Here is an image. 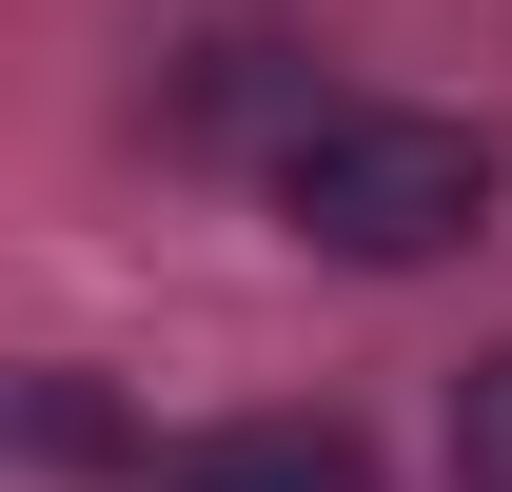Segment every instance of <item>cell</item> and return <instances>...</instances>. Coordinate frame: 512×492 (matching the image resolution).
<instances>
[{
    "instance_id": "obj_1",
    "label": "cell",
    "mask_w": 512,
    "mask_h": 492,
    "mask_svg": "<svg viewBox=\"0 0 512 492\" xmlns=\"http://www.w3.org/2000/svg\"><path fill=\"white\" fill-rule=\"evenodd\" d=\"M276 217L355 276H414V256L493 237V138L434 119V99H316V119L276 138Z\"/></svg>"
},
{
    "instance_id": "obj_2",
    "label": "cell",
    "mask_w": 512,
    "mask_h": 492,
    "mask_svg": "<svg viewBox=\"0 0 512 492\" xmlns=\"http://www.w3.org/2000/svg\"><path fill=\"white\" fill-rule=\"evenodd\" d=\"M158 492H375V453H355L335 414H237V433H197Z\"/></svg>"
},
{
    "instance_id": "obj_3",
    "label": "cell",
    "mask_w": 512,
    "mask_h": 492,
    "mask_svg": "<svg viewBox=\"0 0 512 492\" xmlns=\"http://www.w3.org/2000/svg\"><path fill=\"white\" fill-rule=\"evenodd\" d=\"M453 473H473V492H512V355H473V374H453Z\"/></svg>"
}]
</instances>
